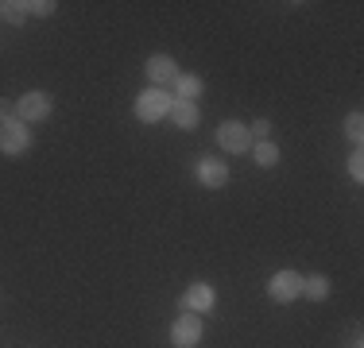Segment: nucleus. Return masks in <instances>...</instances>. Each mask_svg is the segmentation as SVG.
<instances>
[{
	"mask_svg": "<svg viewBox=\"0 0 364 348\" xmlns=\"http://www.w3.org/2000/svg\"><path fill=\"white\" fill-rule=\"evenodd\" d=\"M171 93L167 89H144L140 97H136V120H144V124H159L163 116H171Z\"/></svg>",
	"mask_w": 364,
	"mask_h": 348,
	"instance_id": "1",
	"label": "nucleus"
},
{
	"mask_svg": "<svg viewBox=\"0 0 364 348\" xmlns=\"http://www.w3.org/2000/svg\"><path fill=\"white\" fill-rule=\"evenodd\" d=\"M50 109H55V101H50V93L43 89H28L20 101H16V120H23V124H39V120L50 116Z\"/></svg>",
	"mask_w": 364,
	"mask_h": 348,
	"instance_id": "2",
	"label": "nucleus"
},
{
	"mask_svg": "<svg viewBox=\"0 0 364 348\" xmlns=\"http://www.w3.org/2000/svg\"><path fill=\"white\" fill-rule=\"evenodd\" d=\"M299 294H302V275L291 271V267H283V271H275L272 278H267V298L279 302V306L294 302Z\"/></svg>",
	"mask_w": 364,
	"mask_h": 348,
	"instance_id": "3",
	"label": "nucleus"
},
{
	"mask_svg": "<svg viewBox=\"0 0 364 348\" xmlns=\"http://www.w3.org/2000/svg\"><path fill=\"white\" fill-rule=\"evenodd\" d=\"M218 147L229 151V155H245L248 147H252L248 124H240V120H225V124H218Z\"/></svg>",
	"mask_w": 364,
	"mask_h": 348,
	"instance_id": "4",
	"label": "nucleus"
},
{
	"mask_svg": "<svg viewBox=\"0 0 364 348\" xmlns=\"http://www.w3.org/2000/svg\"><path fill=\"white\" fill-rule=\"evenodd\" d=\"M202 313H182V317H175V325H171V344L175 348H198V341H202Z\"/></svg>",
	"mask_w": 364,
	"mask_h": 348,
	"instance_id": "5",
	"label": "nucleus"
},
{
	"mask_svg": "<svg viewBox=\"0 0 364 348\" xmlns=\"http://www.w3.org/2000/svg\"><path fill=\"white\" fill-rule=\"evenodd\" d=\"M28 147H31V128L23 120L0 124V155H23Z\"/></svg>",
	"mask_w": 364,
	"mask_h": 348,
	"instance_id": "6",
	"label": "nucleus"
},
{
	"mask_svg": "<svg viewBox=\"0 0 364 348\" xmlns=\"http://www.w3.org/2000/svg\"><path fill=\"white\" fill-rule=\"evenodd\" d=\"M144 74L151 77L155 89H167V85H175V77L182 74V70H178V62H175L171 55H151V58L144 62Z\"/></svg>",
	"mask_w": 364,
	"mask_h": 348,
	"instance_id": "7",
	"label": "nucleus"
},
{
	"mask_svg": "<svg viewBox=\"0 0 364 348\" xmlns=\"http://www.w3.org/2000/svg\"><path fill=\"white\" fill-rule=\"evenodd\" d=\"M213 302H218L213 286L210 283H194V286H186V294L178 298V310L182 313H210Z\"/></svg>",
	"mask_w": 364,
	"mask_h": 348,
	"instance_id": "8",
	"label": "nucleus"
},
{
	"mask_svg": "<svg viewBox=\"0 0 364 348\" xmlns=\"http://www.w3.org/2000/svg\"><path fill=\"white\" fill-rule=\"evenodd\" d=\"M198 182L210 190H221L225 182H229V163H221L218 155H205V159H198Z\"/></svg>",
	"mask_w": 364,
	"mask_h": 348,
	"instance_id": "9",
	"label": "nucleus"
},
{
	"mask_svg": "<svg viewBox=\"0 0 364 348\" xmlns=\"http://www.w3.org/2000/svg\"><path fill=\"white\" fill-rule=\"evenodd\" d=\"M171 120L182 128V132H194L202 112H198V101H171Z\"/></svg>",
	"mask_w": 364,
	"mask_h": 348,
	"instance_id": "10",
	"label": "nucleus"
},
{
	"mask_svg": "<svg viewBox=\"0 0 364 348\" xmlns=\"http://www.w3.org/2000/svg\"><path fill=\"white\" fill-rule=\"evenodd\" d=\"M205 89V82L198 74H178L175 77V101H198Z\"/></svg>",
	"mask_w": 364,
	"mask_h": 348,
	"instance_id": "11",
	"label": "nucleus"
},
{
	"mask_svg": "<svg viewBox=\"0 0 364 348\" xmlns=\"http://www.w3.org/2000/svg\"><path fill=\"white\" fill-rule=\"evenodd\" d=\"M302 294L310 302H326L329 298V278L326 275H302Z\"/></svg>",
	"mask_w": 364,
	"mask_h": 348,
	"instance_id": "12",
	"label": "nucleus"
},
{
	"mask_svg": "<svg viewBox=\"0 0 364 348\" xmlns=\"http://www.w3.org/2000/svg\"><path fill=\"white\" fill-rule=\"evenodd\" d=\"M0 20L20 28V23L28 20V0H0Z\"/></svg>",
	"mask_w": 364,
	"mask_h": 348,
	"instance_id": "13",
	"label": "nucleus"
},
{
	"mask_svg": "<svg viewBox=\"0 0 364 348\" xmlns=\"http://www.w3.org/2000/svg\"><path fill=\"white\" fill-rule=\"evenodd\" d=\"M252 159H256V167H275L279 163V147L272 143V139H259V143H252Z\"/></svg>",
	"mask_w": 364,
	"mask_h": 348,
	"instance_id": "14",
	"label": "nucleus"
},
{
	"mask_svg": "<svg viewBox=\"0 0 364 348\" xmlns=\"http://www.w3.org/2000/svg\"><path fill=\"white\" fill-rule=\"evenodd\" d=\"M345 139L360 147V139H364V116L360 112H349V116H345Z\"/></svg>",
	"mask_w": 364,
	"mask_h": 348,
	"instance_id": "15",
	"label": "nucleus"
},
{
	"mask_svg": "<svg viewBox=\"0 0 364 348\" xmlns=\"http://www.w3.org/2000/svg\"><path fill=\"white\" fill-rule=\"evenodd\" d=\"M55 8H58L55 0H28V16H39V20H47Z\"/></svg>",
	"mask_w": 364,
	"mask_h": 348,
	"instance_id": "16",
	"label": "nucleus"
},
{
	"mask_svg": "<svg viewBox=\"0 0 364 348\" xmlns=\"http://www.w3.org/2000/svg\"><path fill=\"white\" fill-rule=\"evenodd\" d=\"M248 136H252V143H259V139H267V136H272V120H267V116L252 120V128H248Z\"/></svg>",
	"mask_w": 364,
	"mask_h": 348,
	"instance_id": "17",
	"label": "nucleus"
},
{
	"mask_svg": "<svg viewBox=\"0 0 364 348\" xmlns=\"http://www.w3.org/2000/svg\"><path fill=\"white\" fill-rule=\"evenodd\" d=\"M345 163H349V174H353V182H364V155H360V147H357V151H353Z\"/></svg>",
	"mask_w": 364,
	"mask_h": 348,
	"instance_id": "18",
	"label": "nucleus"
},
{
	"mask_svg": "<svg viewBox=\"0 0 364 348\" xmlns=\"http://www.w3.org/2000/svg\"><path fill=\"white\" fill-rule=\"evenodd\" d=\"M8 120H16V104L0 97V124H8Z\"/></svg>",
	"mask_w": 364,
	"mask_h": 348,
	"instance_id": "19",
	"label": "nucleus"
}]
</instances>
